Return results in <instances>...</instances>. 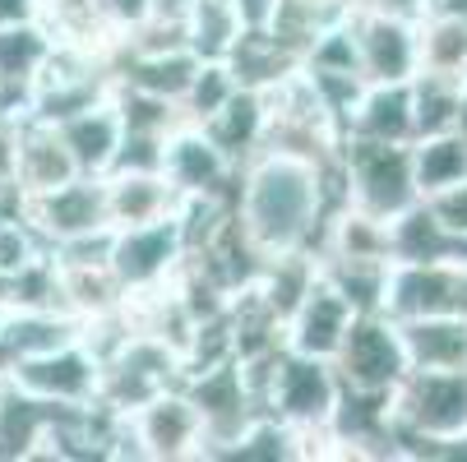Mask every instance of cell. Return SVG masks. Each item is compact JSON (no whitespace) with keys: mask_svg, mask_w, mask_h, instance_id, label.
Returning a JSON list of instances; mask_svg holds the SVG:
<instances>
[{"mask_svg":"<svg viewBox=\"0 0 467 462\" xmlns=\"http://www.w3.org/2000/svg\"><path fill=\"white\" fill-rule=\"evenodd\" d=\"M343 204L338 162L315 167L287 153H254L241 167L232 213L259 254L315 250L328 209Z\"/></svg>","mask_w":467,"mask_h":462,"instance_id":"cell-1","label":"cell"},{"mask_svg":"<svg viewBox=\"0 0 467 462\" xmlns=\"http://www.w3.org/2000/svg\"><path fill=\"white\" fill-rule=\"evenodd\" d=\"M338 398H343V379L333 370V361L283 352L274 361L269 388H264V416H274L301 435V457H333L328 421L338 412Z\"/></svg>","mask_w":467,"mask_h":462,"instance_id":"cell-2","label":"cell"},{"mask_svg":"<svg viewBox=\"0 0 467 462\" xmlns=\"http://www.w3.org/2000/svg\"><path fill=\"white\" fill-rule=\"evenodd\" d=\"M398 457L431 462V448L467 430V370H408L389 393Z\"/></svg>","mask_w":467,"mask_h":462,"instance_id":"cell-3","label":"cell"},{"mask_svg":"<svg viewBox=\"0 0 467 462\" xmlns=\"http://www.w3.org/2000/svg\"><path fill=\"white\" fill-rule=\"evenodd\" d=\"M338 180H343V204H357L389 222L421 200L412 180V144L343 139Z\"/></svg>","mask_w":467,"mask_h":462,"instance_id":"cell-4","label":"cell"},{"mask_svg":"<svg viewBox=\"0 0 467 462\" xmlns=\"http://www.w3.org/2000/svg\"><path fill=\"white\" fill-rule=\"evenodd\" d=\"M333 370H338L343 388H352V393H393L398 379L412 370L398 319L384 310L352 314L343 347L333 352Z\"/></svg>","mask_w":467,"mask_h":462,"instance_id":"cell-5","label":"cell"},{"mask_svg":"<svg viewBox=\"0 0 467 462\" xmlns=\"http://www.w3.org/2000/svg\"><path fill=\"white\" fill-rule=\"evenodd\" d=\"M181 388H185V398L199 412V426H204V457L209 462H218L245 435V426L254 416H264L259 403H254V393H250V384H245L241 361H223V365H209V370H194V375L181 379Z\"/></svg>","mask_w":467,"mask_h":462,"instance_id":"cell-6","label":"cell"},{"mask_svg":"<svg viewBox=\"0 0 467 462\" xmlns=\"http://www.w3.org/2000/svg\"><path fill=\"white\" fill-rule=\"evenodd\" d=\"M185 263V231L181 218H158V222H140V227H116L111 241V273L130 296H149L176 282Z\"/></svg>","mask_w":467,"mask_h":462,"instance_id":"cell-7","label":"cell"},{"mask_svg":"<svg viewBox=\"0 0 467 462\" xmlns=\"http://www.w3.org/2000/svg\"><path fill=\"white\" fill-rule=\"evenodd\" d=\"M125 435H130L135 462H199L204 457V426H199V412L181 384L153 393L144 407L130 412Z\"/></svg>","mask_w":467,"mask_h":462,"instance_id":"cell-8","label":"cell"},{"mask_svg":"<svg viewBox=\"0 0 467 462\" xmlns=\"http://www.w3.org/2000/svg\"><path fill=\"white\" fill-rule=\"evenodd\" d=\"M352 42H357V70L366 84H412L421 75V33L412 15L357 10Z\"/></svg>","mask_w":467,"mask_h":462,"instance_id":"cell-9","label":"cell"},{"mask_svg":"<svg viewBox=\"0 0 467 462\" xmlns=\"http://www.w3.org/2000/svg\"><path fill=\"white\" fill-rule=\"evenodd\" d=\"M10 375H15V384H24L33 398H42L51 407H93L98 384H102V356L84 338H75L56 352L19 361Z\"/></svg>","mask_w":467,"mask_h":462,"instance_id":"cell-10","label":"cell"},{"mask_svg":"<svg viewBox=\"0 0 467 462\" xmlns=\"http://www.w3.org/2000/svg\"><path fill=\"white\" fill-rule=\"evenodd\" d=\"M162 176L176 185L181 200H236L241 167L204 135L199 125H181L167 135L162 153Z\"/></svg>","mask_w":467,"mask_h":462,"instance_id":"cell-11","label":"cell"},{"mask_svg":"<svg viewBox=\"0 0 467 462\" xmlns=\"http://www.w3.org/2000/svg\"><path fill=\"white\" fill-rule=\"evenodd\" d=\"M24 218L47 241V250L60 245V241L102 231V227H111V218H107V180L102 176H70L65 185L24 200Z\"/></svg>","mask_w":467,"mask_h":462,"instance_id":"cell-12","label":"cell"},{"mask_svg":"<svg viewBox=\"0 0 467 462\" xmlns=\"http://www.w3.org/2000/svg\"><path fill=\"white\" fill-rule=\"evenodd\" d=\"M51 46L56 42L37 19L0 28V116H10V120L28 116V98L51 60Z\"/></svg>","mask_w":467,"mask_h":462,"instance_id":"cell-13","label":"cell"},{"mask_svg":"<svg viewBox=\"0 0 467 462\" xmlns=\"http://www.w3.org/2000/svg\"><path fill=\"white\" fill-rule=\"evenodd\" d=\"M352 305L333 292L324 278L310 282V292L301 296V305L283 319V343L287 352H301V356H319V361H333V352L343 347L348 328H352Z\"/></svg>","mask_w":467,"mask_h":462,"instance_id":"cell-14","label":"cell"},{"mask_svg":"<svg viewBox=\"0 0 467 462\" xmlns=\"http://www.w3.org/2000/svg\"><path fill=\"white\" fill-rule=\"evenodd\" d=\"M199 70V56L190 46H167V51H135V46H116L111 51V75L120 88H140L153 98H167L181 107L190 79Z\"/></svg>","mask_w":467,"mask_h":462,"instance_id":"cell-15","label":"cell"},{"mask_svg":"<svg viewBox=\"0 0 467 462\" xmlns=\"http://www.w3.org/2000/svg\"><path fill=\"white\" fill-rule=\"evenodd\" d=\"M343 139H379V144H412V84H366L343 120Z\"/></svg>","mask_w":467,"mask_h":462,"instance_id":"cell-16","label":"cell"},{"mask_svg":"<svg viewBox=\"0 0 467 462\" xmlns=\"http://www.w3.org/2000/svg\"><path fill=\"white\" fill-rule=\"evenodd\" d=\"M70 176H79V171H75L70 149L60 144L56 125L24 116L19 120V135H15V185H19V194H24V200H33V194H42V190L65 185Z\"/></svg>","mask_w":467,"mask_h":462,"instance_id":"cell-17","label":"cell"},{"mask_svg":"<svg viewBox=\"0 0 467 462\" xmlns=\"http://www.w3.org/2000/svg\"><path fill=\"white\" fill-rule=\"evenodd\" d=\"M60 407L33 398L15 375H0V462H37Z\"/></svg>","mask_w":467,"mask_h":462,"instance_id":"cell-18","label":"cell"},{"mask_svg":"<svg viewBox=\"0 0 467 462\" xmlns=\"http://www.w3.org/2000/svg\"><path fill=\"white\" fill-rule=\"evenodd\" d=\"M37 24L56 46H79L98 56H111L120 46V28L107 0H37Z\"/></svg>","mask_w":467,"mask_h":462,"instance_id":"cell-19","label":"cell"},{"mask_svg":"<svg viewBox=\"0 0 467 462\" xmlns=\"http://www.w3.org/2000/svg\"><path fill=\"white\" fill-rule=\"evenodd\" d=\"M107 218L111 227H140L171 218L181 209V194L162 171H107Z\"/></svg>","mask_w":467,"mask_h":462,"instance_id":"cell-20","label":"cell"},{"mask_svg":"<svg viewBox=\"0 0 467 462\" xmlns=\"http://www.w3.org/2000/svg\"><path fill=\"white\" fill-rule=\"evenodd\" d=\"M56 135H60L65 149H70L79 176H107L111 162H116V149H120V139H125V125H120L111 98H107V102H98V107L75 111L70 120H60Z\"/></svg>","mask_w":467,"mask_h":462,"instance_id":"cell-21","label":"cell"},{"mask_svg":"<svg viewBox=\"0 0 467 462\" xmlns=\"http://www.w3.org/2000/svg\"><path fill=\"white\" fill-rule=\"evenodd\" d=\"M79 334H84V323L60 305H10L5 301V347H10L15 365L28 361V356H42V352H56L65 343H75Z\"/></svg>","mask_w":467,"mask_h":462,"instance_id":"cell-22","label":"cell"},{"mask_svg":"<svg viewBox=\"0 0 467 462\" xmlns=\"http://www.w3.org/2000/svg\"><path fill=\"white\" fill-rule=\"evenodd\" d=\"M412 370H467V314L398 319Z\"/></svg>","mask_w":467,"mask_h":462,"instance_id":"cell-23","label":"cell"},{"mask_svg":"<svg viewBox=\"0 0 467 462\" xmlns=\"http://www.w3.org/2000/svg\"><path fill=\"white\" fill-rule=\"evenodd\" d=\"M264 120H269V111H264V93L236 88L199 129H204V135H209L236 167H245L254 153H264Z\"/></svg>","mask_w":467,"mask_h":462,"instance_id":"cell-24","label":"cell"},{"mask_svg":"<svg viewBox=\"0 0 467 462\" xmlns=\"http://www.w3.org/2000/svg\"><path fill=\"white\" fill-rule=\"evenodd\" d=\"M181 24H185V46L199 60H227L245 33L241 15H236V0H190Z\"/></svg>","mask_w":467,"mask_h":462,"instance_id":"cell-25","label":"cell"},{"mask_svg":"<svg viewBox=\"0 0 467 462\" xmlns=\"http://www.w3.org/2000/svg\"><path fill=\"white\" fill-rule=\"evenodd\" d=\"M389 250H393V263H421V259H449V254H462L467 245L453 241L435 213L417 200L412 209H403L393 222H389Z\"/></svg>","mask_w":467,"mask_h":462,"instance_id":"cell-26","label":"cell"},{"mask_svg":"<svg viewBox=\"0 0 467 462\" xmlns=\"http://www.w3.org/2000/svg\"><path fill=\"white\" fill-rule=\"evenodd\" d=\"M412 180H417L421 200L467 180V135L462 129H440V135L412 139Z\"/></svg>","mask_w":467,"mask_h":462,"instance_id":"cell-27","label":"cell"},{"mask_svg":"<svg viewBox=\"0 0 467 462\" xmlns=\"http://www.w3.org/2000/svg\"><path fill=\"white\" fill-rule=\"evenodd\" d=\"M227 70L236 75L241 88L264 93V88L283 84L292 70H301V60H296L283 42H274L269 33H241V42H236L232 56H227Z\"/></svg>","mask_w":467,"mask_h":462,"instance_id":"cell-28","label":"cell"},{"mask_svg":"<svg viewBox=\"0 0 467 462\" xmlns=\"http://www.w3.org/2000/svg\"><path fill=\"white\" fill-rule=\"evenodd\" d=\"M417 33H421V70L426 75H444V79L467 75V24L426 10L417 19Z\"/></svg>","mask_w":467,"mask_h":462,"instance_id":"cell-29","label":"cell"},{"mask_svg":"<svg viewBox=\"0 0 467 462\" xmlns=\"http://www.w3.org/2000/svg\"><path fill=\"white\" fill-rule=\"evenodd\" d=\"M458 102H462V79L444 75H417L412 79V120H417V139L440 135V129H458Z\"/></svg>","mask_w":467,"mask_h":462,"instance_id":"cell-30","label":"cell"},{"mask_svg":"<svg viewBox=\"0 0 467 462\" xmlns=\"http://www.w3.org/2000/svg\"><path fill=\"white\" fill-rule=\"evenodd\" d=\"M111 107H116L120 125H125V129H135V135H162V139H167L171 129L185 125V116H181L176 102L153 98V93H140V88H120V84H116Z\"/></svg>","mask_w":467,"mask_h":462,"instance_id":"cell-31","label":"cell"},{"mask_svg":"<svg viewBox=\"0 0 467 462\" xmlns=\"http://www.w3.org/2000/svg\"><path fill=\"white\" fill-rule=\"evenodd\" d=\"M236 88H241V84H236V75L227 70V60H199V70H194V79H190V88H185V98H181L185 125H204Z\"/></svg>","mask_w":467,"mask_h":462,"instance_id":"cell-32","label":"cell"},{"mask_svg":"<svg viewBox=\"0 0 467 462\" xmlns=\"http://www.w3.org/2000/svg\"><path fill=\"white\" fill-rule=\"evenodd\" d=\"M42 254H47V241L33 231V222L24 213L0 218V273H5L10 282L28 269V263H37Z\"/></svg>","mask_w":467,"mask_h":462,"instance_id":"cell-33","label":"cell"},{"mask_svg":"<svg viewBox=\"0 0 467 462\" xmlns=\"http://www.w3.org/2000/svg\"><path fill=\"white\" fill-rule=\"evenodd\" d=\"M111 241H116V227H102V231H88L75 241H60L47 254L56 263H65V269H98V263H111Z\"/></svg>","mask_w":467,"mask_h":462,"instance_id":"cell-34","label":"cell"},{"mask_svg":"<svg viewBox=\"0 0 467 462\" xmlns=\"http://www.w3.org/2000/svg\"><path fill=\"white\" fill-rule=\"evenodd\" d=\"M162 153H167L162 135H135V129H125L111 171H162Z\"/></svg>","mask_w":467,"mask_h":462,"instance_id":"cell-35","label":"cell"},{"mask_svg":"<svg viewBox=\"0 0 467 462\" xmlns=\"http://www.w3.org/2000/svg\"><path fill=\"white\" fill-rule=\"evenodd\" d=\"M421 204L435 213V222H440L453 241H462V245H467V180H458V185H449V190L426 194Z\"/></svg>","mask_w":467,"mask_h":462,"instance_id":"cell-36","label":"cell"},{"mask_svg":"<svg viewBox=\"0 0 467 462\" xmlns=\"http://www.w3.org/2000/svg\"><path fill=\"white\" fill-rule=\"evenodd\" d=\"M278 5H283V0H236L241 28H245V33H269V24H274Z\"/></svg>","mask_w":467,"mask_h":462,"instance_id":"cell-37","label":"cell"},{"mask_svg":"<svg viewBox=\"0 0 467 462\" xmlns=\"http://www.w3.org/2000/svg\"><path fill=\"white\" fill-rule=\"evenodd\" d=\"M24 19H37V0H0V28Z\"/></svg>","mask_w":467,"mask_h":462,"instance_id":"cell-38","label":"cell"},{"mask_svg":"<svg viewBox=\"0 0 467 462\" xmlns=\"http://www.w3.org/2000/svg\"><path fill=\"white\" fill-rule=\"evenodd\" d=\"M366 10H389V15H412V19H421V15H426V0H366Z\"/></svg>","mask_w":467,"mask_h":462,"instance_id":"cell-39","label":"cell"},{"mask_svg":"<svg viewBox=\"0 0 467 462\" xmlns=\"http://www.w3.org/2000/svg\"><path fill=\"white\" fill-rule=\"evenodd\" d=\"M426 10H435V15H449V19L467 24V0H431Z\"/></svg>","mask_w":467,"mask_h":462,"instance_id":"cell-40","label":"cell"},{"mask_svg":"<svg viewBox=\"0 0 467 462\" xmlns=\"http://www.w3.org/2000/svg\"><path fill=\"white\" fill-rule=\"evenodd\" d=\"M10 347H5V305H0V375H10Z\"/></svg>","mask_w":467,"mask_h":462,"instance_id":"cell-41","label":"cell"},{"mask_svg":"<svg viewBox=\"0 0 467 462\" xmlns=\"http://www.w3.org/2000/svg\"><path fill=\"white\" fill-rule=\"evenodd\" d=\"M458 129L467 135V75H462V102H458Z\"/></svg>","mask_w":467,"mask_h":462,"instance_id":"cell-42","label":"cell"},{"mask_svg":"<svg viewBox=\"0 0 467 462\" xmlns=\"http://www.w3.org/2000/svg\"><path fill=\"white\" fill-rule=\"evenodd\" d=\"M5 301H10V278L0 273V305H5Z\"/></svg>","mask_w":467,"mask_h":462,"instance_id":"cell-43","label":"cell"},{"mask_svg":"<svg viewBox=\"0 0 467 462\" xmlns=\"http://www.w3.org/2000/svg\"><path fill=\"white\" fill-rule=\"evenodd\" d=\"M426 5H431V0H426Z\"/></svg>","mask_w":467,"mask_h":462,"instance_id":"cell-44","label":"cell"}]
</instances>
